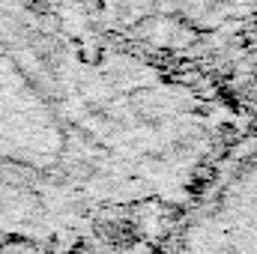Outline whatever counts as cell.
I'll list each match as a JSON object with an SVG mask.
<instances>
[{"label":"cell","instance_id":"1","mask_svg":"<svg viewBox=\"0 0 257 254\" xmlns=\"http://www.w3.org/2000/svg\"><path fill=\"white\" fill-rule=\"evenodd\" d=\"M141 3L156 9V15H174L194 24L230 21L257 12V0H141Z\"/></svg>","mask_w":257,"mask_h":254}]
</instances>
